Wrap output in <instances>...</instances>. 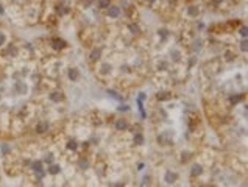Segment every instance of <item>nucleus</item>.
Returning <instances> with one entry per match:
<instances>
[{
	"mask_svg": "<svg viewBox=\"0 0 248 187\" xmlns=\"http://www.w3.org/2000/svg\"><path fill=\"white\" fill-rule=\"evenodd\" d=\"M120 14H122V10H120L117 5H109V7L106 8V16H108V17L117 19V17H120Z\"/></svg>",
	"mask_w": 248,
	"mask_h": 187,
	"instance_id": "f257e3e1",
	"label": "nucleus"
},
{
	"mask_svg": "<svg viewBox=\"0 0 248 187\" xmlns=\"http://www.w3.org/2000/svg\"><path fill=\"white\" fill-rule=\"evenodd\" d=\"M176 179H178V173H175V171H172V170H167V171L164 173V181H166L167 184H175Z\"/></svg>",
	"mask_w": 248,
	"mask_h": 187,
	"instance_id": "f03ea898",
	"label": "nucleus"
},
{
	"mask_svg": "<svg viewBox=\"0 0 248 187\" xmlns=\"http://www.w3.org/2000/svg\"><path fill=\"white\" fill-rule=\"evenodd\" d=\"M49 98H50L53 103H61V102H64V94H63V92L55 90V92H50Z\"/></svg>",
	"mask_w": 248,
	"mask_h": 187,
	"instance_id": "7ed1b4c3",
	"label": "nucleus"
},
{
	"mask_svg": "<svg viewBox=\"0 0 248 187\" xmlns=\"http://www.w3.org/2000/svg\"><path fill=\"white\" fill-rule=\"evenodd\" d=\"M114 128L117 131H127L128 130V122L125 119H117L115 123H114Z\"/></svg>",
	"mask_w": 248,
	"mask_h": 187,
	"instance_id": "20e7f679",
	"label": "nucleus"
},
{
	"mask_svg": "<svg viewBox=\"0 0 248 187\" xmlns=\"http://www.w3.org/2000/svg\"><path fill=\"white\" fill-rule=\"evenodd\" d=\"M67 76H69L70 81H77L80 78V70L77 67H69L67 69Z\"/></svg>",
	"mask_w": 248,
	"mask_h": 187,
	"instance_id": "39448f33",
	"label": "nucleus"
},
{
	"mask_svg": "<svg viewBox=\"0 0 248 187\" xmlns=\"http://www.w3.org/2000/svg\"><path fill=\"white\" fill-rule=\"evenodd\" d=\"M100 56H101V48H100V47L92 48V50H91V53H89V59H91L92 62L98 61V59H100Z\"/></svg>",
	"mask_w": 248,
	"mask_h": 187,
	"instance_id": "423d86ee",
	"label": "nucleus"
},
{
	"mask_svg": "<svg viewBox=\"0 0 248 187\" xmlns=\"http://www.w3.org/2000/svg\"><path fill=\"white\" fill-rule=\"evenodd\" d=\"M201 173H203V167L200 164H194L192 168H190V176L192 178H198Z\"/></svg>",
	"mask_w": 248,
	"mask_h": 187,
	"instance_id": "0eeeda50",
	"label": "nucleus"
},
{
	"mask_svg": "<svg viewBox=\"0 0 248 187\" xmlns=\"http://www.w3.org/2000/svg\"><path fill=\"white\" fill-rule=\"evenodd\" d=\"M52 47H53L55 50H63V48L66 47V42H64L63 39L53 38V39H52Z\"/></svg>",
	"mask_w": 248,
	"mask_h": 187,
	"instance_id": "6e6552de",
	"label": "nucleus"
},
{
	"mask_svg": "<svg viewBox=\"0 0 248 187\" xmlns=\"http://www.w3.org/2000/svg\"><path fill=\"white\" fill-rule=\"evenodd\" d=\"M49 128H50V125H49V122H39L38 125H36V133H39V134H44L45 131H49Z\"/></svg>",
	"mask_w": 248,
	"mask_h": 187,
	"instance_id": "1a4fd4ad",
	"label": "nucleus"
},
{
	"mask_svg": "<svg viewBox=\"0 0 248 187\" xmlns=\"http://www.w3.org/2000/svg\"><path fill=\"white\" fill-rule=\"evenodd\" d=\"M200 14V8L195 7V5H189L187 7V16L189 17H197Z\"/></svg>",
	"mask_w": 248,
	"mask_h": 187,
	"instance_id": "9d476101",
	"label": "nucleus"
},
{
	"mask_svg": "<svg viewBox=\"0 0 248 187\" xmlns=\"http://www.w3.org/2000/svg\"><path fill=\"white\" fill-rule=\"evenodd\" d=\"M59 171H61V167L58 164H50L45 173H49V175H58Z\"/></svg>",
	"mask_w": 248,
	"mask_h": 187,
	"instance_id": "9b49d317",
	"label": "nucleus"
},
{
	"mask_svg": "<svg viewBox=\"0 0 248 187\" xmlns=\"http://www.w3.org/2000/svg\"><path fill=\"white\" fill-rule=\"evenodd\" d=\"M77 165H78V168L86 170V168H89V161H87L86 157H80V159H78V162H77Z\"/></svg>",
	"mask_w": 248,
	"mask_h": 187,
	"instance_id": "f8f14e48",
	"label": "nucleus"
},
{
	"mask_svg": "<svg viewBox=\"0 0 248 187\" xmlns=\"http://www.w3.org/2000/svg\"><path fill=\"white\" fill-rule=\"evenodd\" d=\"M144 142H145L144 134H142V133H136V134H134V144H136V145H144Z\"/></svg>",
	"mask_w": 248,
	"mask_h": 187,
	"instance_id": "ddd939ff",
	"label": "nucleus"
},
{
	"mask_svg": "<svg viewBox=\"0 0 248 187\" xmlns=\"http://www.w3.org/2000/svg\"><path fill=\"white\" fill-rule=\"evenodd\" d=\"M67 150H72V151H75L77 148H78V142L75 140V139H69V142H67Z\"/></svg>",
	"mask_w": 248,
	"mask_h": 187,
	"instance_id": "4468645a",
	"label": "nucleus"
},
{
	"mask_svg": "<svg viewBox=\"0 0 248 187\" xmlns=\"http://www.w3.org/2000/svg\"><path fill=\"white\" fill-rule=\"evenodd\" d=\"M97 5H98V8L106 10V8L111 5V0H97Z\"/></svg>",
	"mask_w": 248,
	"mask_h": 187,
	"instance_id": "2eb2a0df",
	"label": "nucleus"
},
{
	"mask_svg": "<svg viewBox=\"0 0 248 187\" xmlns=\"http://www.w3.org/2000/svg\"><path fill=\"white\" fill-rule=\"evenodd\" d=\"M128 30H130L133 34H136V33H139V25H138L136 22H131V24H128Z\"/></svg>",
	"mask_w": 248,
	"mask_h": 187,
	"instance_id": "dca6fc26",
	"label": "nucleus"
},
{
	"mask_svg": "<svg viewBox=\"0 0 248 187\" xmlns=\"http://www.w3.org/2000/svg\"><path fill=\"white\" fill-rule=\"evenodd\" d=\"M240 100H242V95H236V94L229 95V102H231V105H236V103H239Z\"/></svg>",
	"mask_w": 248,
	"mask_h": 187,
	"instance_id": "f3484780",
	"label": "nucleus"
},
{
	"mask_svg": "<svg viewBox=\"0 0 248 187\" xmlns=\"http://www.w3.org/2000/svg\"><path fill=\"white\" fill-rule=\"evenodd\" d=\"M111 64H108V62H105V64H101V73H109L111 72Z\"/></svg>",
	"mask_w": 248,
	"mask_h": 187,
	"instance_id": "a211bd4d",
	"label": "nucleus"
},
{
	"mask_svg": "<svg viewBox=\"0 0 248 187\" xmlns=\"http://www.w3.org/2000/svg\"><path fill=\"white\" fill-rule=\"evenodd\" d=\"M167 98H170V94L169 92H159L158 94V100H167Z\"/></svg>",
	"mask_w": 248,
	"mask_h": 187,
	"instance_id": "6ab92c4d",
	"label": "nucleus"
},
{
	"mask_svg": "<svg viewBox=\"0 0 248 187\" xmlns=\"http://www.w3.org/2000/svg\"><path fill=\"white\" fill-rule=\"evenodd\" d=\"M158 34H159V36H161V38H162L164 41H166V39L169 38V30H166V28H162V30H159V31H158Z\"/></svg>",
	"mask_w": 248,
	"mask_h": 187,
	"instance_id": "aec40b11",
	"label": "nucleus"
},
{
	"mask_svg": "<svg viewBox=\"0 0 248 187\" xmlns=\"http://www.w3.org/2000/svg\"><path fill=\"white\" fill-rule=\"evenodd\" d=\"M248 42H246V39H243L242 42H240V50L243 52V53H246V50H248V45H246Z\"/></svg>",
	"mask_w": 248,
	"mask_h": 187,
	"instance_id": "412c9836",
	"label": "nucleus"
},
{
	"mask_svg": "<svg viewBox=\"0 0 248 187\" xmlns=\"http://www.w3.org/2000/svg\"><path fill=\"white\" fill-rule=\"evenodd\" d=\"M239 33H240V36L245 39V38H246V27H245V25H242V27H240V30H239Z\"/></svg>",
	"mask_w": 248,
	"mask_h": 187,
	"instance_id": "4be33fe9",
	"label": "nucleus"
},
{
	"mask_svg": "<svg viewBox=\"0 0 248 187\" xmlns=\"http://www.w3.org/2000/svg\"><path fill=\"white\" fill-rule=\"evenodd\" d=\"M5 42H7V36H5L3 31H0V45H3Z\"/></svg>",
	"mask_w": 248,
	"mask_h": 187,
	"instance_id": "5701e85b",
	"label": "nucleus"
},
{
	"mask_svg": "<svg viewBox=\"0 0 248 187\" xmlns=\"http://www.w3.org/2000/svg\"><path fill=\"white\" fill-rule=\"evenodd\" d=\"M53 161H55L53 154H47V157H45V162H47V164H53Z\"/></svg>",
	"mask_w": 248,
	"mask_h": 187,
	"instance_id": "b1692460",
	"label": "nucleus"
},
{
	"mask_svg": "<svg viewBox=\"0 0 248 187\" xmlns=\"http://www.w3.org/2000/svg\"><path fill=\"white\" fill-rule=\"evenodd\" d=\"M112 187H125V182H114Z\"/></svg>",
	"mask_w": 248,
	"mask_h": 187,
	"instance_id": "393cba45",
	"label": "nucleus"
},
{
	"mask_svg": "<svg viewBox=\"0 0 248 187\" xmlns=\"http://www.w3.org/2000/svg\"><path fill=\"white\" fill-rule=\"evenodd\" d=\"M119 109H120V111H128V106H127V105H125V106H120Z\"/></svg>",
	"mask_w": 248,
	"mask_h": 187,
	"instance_id": "a878e982",
	"label": "nucleus"
},
{
	"mask_svg": "<svg viewBox=\"0 0 248 187\" xmlns=\"http://www.w3.org/2000/svg\"><path fill=\"white\" fill-rule=\"evenodd\" d=\"M142 168H144V164L139 162V164H138V170H142Z\"/></svg>",
	"mask_w": 248,
	"mask_h": 187,
	"instance_id": "bb28decb",
	"label": "nucleus"
}]
</instances>
